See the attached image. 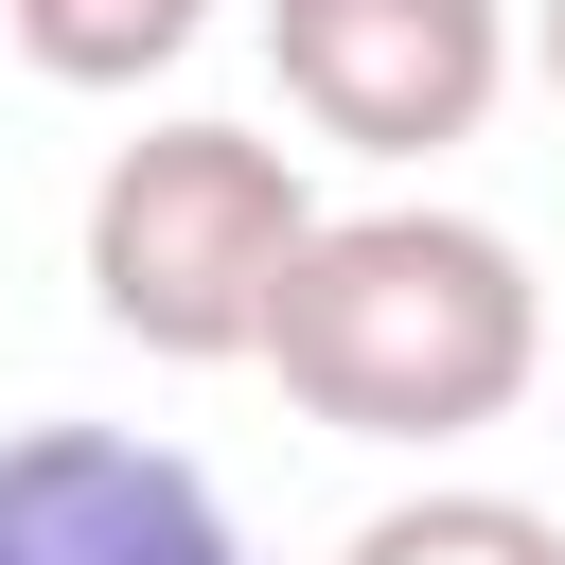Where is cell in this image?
<instances>
[{"mask_svg": "<svg viewBox=\"0 0 565 565\" xmlns=\"http://www.w3.org/2000/svg\"><path fill=\"white\" fill-rule=\"evenodd\" d=\"M265 371L335 441H477L547 371V282L477 212H335L265 318Z\"/></svg>", "mask_w": 565, "mask_h": 565, "instance_id": "obj_1", "label": "cell"}, {"mask_svg": "<svg viewBox=\"0 0 565 565\" xmlns=\"http://www.w3.org/2000/svg\"><path fill=\"white\" fill-rule=\"evenodd\" d=\"M0 565H247V530L141 424H0Z\"/></svg>", "mask_w": 565, "mask_h": 565, "instance_id": "obj_4", "label": "cell"}, {"mask_svg": "<svg viewBox=\"0 0 565 565\" xmlns=\"http://www.w3.org/2000/svg\"><path fill=\"white\" fill-rule=\"evenodd\" d=\"M0 35H18L53 88H159V71L212 35V0H0Z\"/></svg>", "mask_w": 565, "mask_h": 565, "instance_id": "obj_5", "label": "cell"}, {"mask_svg": "<svg viewBox=\"0 0 565 565\" xmlns=\"http://www.w3.org/2000/svg\"><path fill=\"white\" fill-rule=\"evenodd\" d=\"M335 212L265 124H141L88 177V318L141 335L159 371H265V318Z\"/></svg>", "mask_w": 565, "mask_h": 565, "instance_id": "obj_2", "label": "cell"}, {"mask_svg": "<svg viewBox=\"0 0 565 565\" xmlns=\"http://www.w3.org/2000/svg\"><path fill=\"white\" fill-rule=\"evenodd\" d=\"M335 565H565V512H530L494 477H441V494H388Z\"/></svg>", "mask_w": 565, "mask_h": 565, "instance_id": "obj_6", "label": "cell"}, {"mask_svg": "<svg viewBox=\"0 0 565 565\" xmlns=\"http://www.w3.org/2000/svg\"><path fill=\"white\" fill-rule=\"evenodd\" d=\"M265 71L318 141L353 159H441L494 124V88L530 71L512 0H265Z\"/></svg>", "mask_w": 565, "mask_h": 565, "instance_id": "obj_3", "label": "cell"}, {"mask_svg": "<svg viewBox=\"0 0 565 565\" xmlns=\"http://www.w3.org/2000/svg\"><path fill=\"white\" fill-rule=\"evenodd\" d=\"M530 71H547V106H565V0H547V18H530Z\"/></svg>", "mask_w": 565, "mask_h": 565, "instance_id": "obj_7", "label": "cell"}]
</instances>
